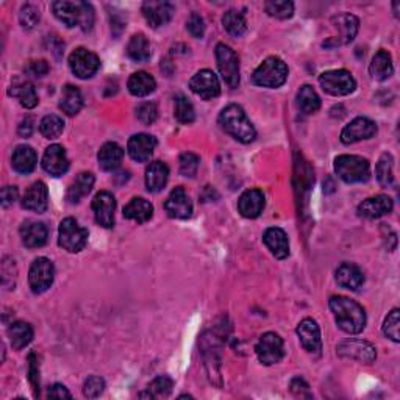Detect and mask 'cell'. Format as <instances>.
<instances>
[{
    "instance_id": "16",
    "label": "cell",
    "mask_w": 400,
    "mask_h": 400,
    "mask_svg": "<svg viewBox=\"0 0 400 400\" xmlns=\"http://www.w3.org/2000/svg\"><path fill=\"white\" fill-rule=\"evenodd\" d=\"M297 336L300 344L308 353H316L319 355L322 350V339H321V330L316 321L306 317L297 326Z\"/></svg>"
},
{
    "instance_id": "37",
    "label": "cell",
    "mask_w": 400,
    "mask_h": 400,
    "mask_svg": "<svg viewBox=\"0 0 400 400\" xmlns=\"http://www.w3.org/2000/svg\"><path fill=\"white\" fill-rule=\"evenodd\" d=\"M60 108L63 109V113H66L67 116H75L80 113V109L83 108V96L77 86L66 85L65 88H63Z\"/></svg>"
},
{
    "instance_id": "38",
    "label": "cell",
    "mask_w": 400,
    "mask_h": 400,
    "mask_svg": "<svg viewBox=\"0 0 400 400\" xmlns=\"http://www.w3.org/2000/svg\"><path fill=\"white\" fill-rule=\"evenodd\" d=\"M297 107L304 114H315L321 108V97L313 86L304 85L297 92Z\"/></svg>"
},
{
    "instance_id": "2",
    "label": "cell",
    "mask_w": 400,
    "mask_h": 400,
    "mask_svg": "<svg viewBox=\"0 0 400 400\" xmlns=\"http://www.w3.org/2000/svg\"><path fill=\"white\" fill-rule=\"evenodd\" d=\"M219 124H221L225 133H229L231 138H235L236 141L242 144L252 143L257 138V130H255L251 119L247 118L244 109L240 105H235V103L222 109L221 114H219Z\"/></svg>"
},
{
    "instance_id": "29",
    "label": "cell",
    "mask_w": 400,
    "mask_h": 400,
    "mask_svg": "<svg viewBox=\"0 0 400 400\" xmlns=\"http://www.w3.org/2000/svg\"><path fill=\"white\" fill-rule=\"evenodd\" d=\"M169 178V167L161 161L150 163L146 171V188L149 193H160L166 187Z\"/></svg>"
},
{
    "instance_id": "1",
    "label": "cell",
    "mask_w": 400,
    "mask_h": 400,
    "mask_svg": "<svg viewBox=\"0 0 400 400\" xmlns=\"http://www.w3.org/2000/svg\"><path fill=\"white\" fill-rule=\"evenodd\" d=\"M330 310L333 311L335 321L343 332L349 335L361 333L366 327V313L355 300L343 295H333L330 299Z\"/></svg>"
},
{
    "instance_id": "11",
    "label": "cell",
    "mask_w": 400,
    "mask_h": 400,
    "mask_svg": "<svg viewBox=\"0 0 400 400\" xmlns=\"http://www.w3.org/2000/svg\"><path fill=\"white\" fill-rule=\"evenodd\" d=\"M189 88L196 96H199L204 101H211L221 94V83H219L218 75L210 69L197 72L189 82Z\"/></svg>"
},
{
    "instance_id": "33",
    "label": "cell",
    "mask_w": 400,
    "mask_h": 400,
    "mask_svg": "<svg viewBox=\"0 0 400 400\" xmlns=\"http://www.w3.org/2000/svg\"><path fill=\"white\" fill-rule=\"evenodd\" d=\"M127 88H129L130 94H133L135 97H146L155 91L156 82L150 74L139 71V72L131 74V77L129 78V83H127Z\"/></svg>"
},
{
    "instance_id": "53",
    "label": "cell",
    "mask_w": 400,
    "mask_h": 400,
    "mask_svg": "<svg viewBox=\"0 0 400 400\" xmlns=\"http://www.w3.org/2000/svg\"><path fill=\"white\" fill-rule=\"evenodd\" d=\"M289 390L294 394L295 397L300 399H313V394L310 391L308 383L300 377H295V379L291 380V385H289Z\"/></svg>"
},
{
    "instance_id": "49",
    "label": "cell",
    "mask_w": 400,
    "mask_h": 400,
    "mask_svg": "<svg viewBox=\"0 0 400 400\" xmlns=\"http://www.w3.org/2000/svg\"><path fill=\"white\" fill-rule=\"evenodd\" d=\"M105 391V380L101 379L97 375H91L85 380L83 385V396L88 399H97L102 396V392Z\"/></svg>"
},
{
    "instance_id": "35",
    "label": "cell",
    "mask_w": 400,
    "mask_h": 400,
    "mask_svg": "<svg viewBox=\"0 0 400 400\" xmlns=\"http://www.w3.org/2000/svg\"><path fill=\"white\" fill-rule=\"evenodd\" d=\"M52 10H54L56 19L63 22L66 27L72 28L80 25V2H54Z\"/></svg>"
},
{
    "instance_id": "46",
    "label": "cell",
    "mask_w": 400,
    "mask_h": 400,
    "mask_svg": "<svg viewBox=\"0 0 400 400\" xmlns=\"http://www.w3.org/2000/svg\"><path fill=\"white\" fill-rule=\"evenodd\" d=\"M199 165L200 158L196 154L185 152L180 155V172H182V176L193 178L197 173V169H199Z\"/></svg>"
},
{
    "instance_id": "6",
    "label": "cell",
    "mask_w": 400,
    "mask_h": 400,
    "mask_svg": "<svg viewBox=\"0 0 400 400\" xmlns=\"http://www.w3.org/2000/svg\"><path fill=\"white\" fill-rule=\"evenodd\" d=\"M322 90L330 96H347L355 91L357 82L353 75L346 71V69H335V71H327L319 77Z\"/></svg>"
},
{
    "instance_id": "50",
    "label": "cell",
    "mask_w": 400,
    "mask_h": 400,
    "mask_svg": "<svg viewBox=\"0 0 400 400\" xmlns=\"http://www.w3.org/2000/svg\"><path fill=\"white\" fill-rule=\"evenodd\" d=\"M399 310L394 308L388 317L385 319L383 324V333L386 338H390L394 343H399L400 336H399Z\"/></svg>"
},
{
    "instance_id": "57",
    "label": "cell",
    "mask_w": 400,
    "mask_h": 400,
    "mask_svg": "<svg viewBox=\"0 0 400 400\" xmlns=\"http://www.w3.org/2000/svg\"><path fill=\"white\" fill-rule=\"evenodd\" d=\"M49 397L52 399H71L72 397V394L67 391V388L66 386H63L60 383H55L54 386L50 388L49 390V394H48Z\"/></svg>"
},
{
    "instance_id": "19",
    "label": "cell",
    "mask_w": 400,
    "mask_h": 400,
    "mask_svg": "<svg viewBox=\"0 0 400 400\" xmlns=\"http://www.w3.org/2000/svg\"><path fill=\"white\" fill-rule=\"evenodd\" d=\"M173 5L169 2H144L143 14L146 17L147 24L152 28H158L166 25L173 16Z\"/></svg>"
},
{
    "instance_id": "20",
    "label": "cell",
    "mask_w": 400,
    "mask_h": 400,
    "mask_svg": "<svg viewBox=\"0 0 400 400\" xmlns=\"http://www.w3.org/2000/svg\"><path fill=\"white\" fill-rule=\"evenodd\" d=\"M392 207L394 205L391 197L380 194L363 200V204H359L358 207V214L364 219H379L381 216H385V214L391 213Z\"/></svg>"
},
{
    "instance_id": "56",
    "label": "cell",
    "mask_w": 400,
    "mask_h": 400,
    "mask_svg": "<svg viewBox=\"0 0 400 400\" xmlns=\"http://www.w3.org/2000/svg\"><path fill=\"white\" fill-rule=\"evenodd\" d=\"M30 381L33 385V391H34V396H39V375H38V368H36V358H34V353H30Z\"/></svg>"
},
{
    "instance_id": "14",
    "label": "cell",
    "mask_w": 400,
    "mask_h": 400,
    "mask_svg": "<svg viewBox=\"0 0 400 400\" xmlns=\"http://www.w3.org/2000/svg\"><path fill=\"white\" fill-rule=\"evenodd\" d=\"M377 133V124L369 118H357L353 119L349 125L344 127L341 133V143L343 144H355L364 139H370Z\"/></svg>"
},
{
    "instance_id": "9",
    "label": "cell",
    "mask_w": 400,
    "mask_h": 400,
    "mask_svg": "<svg viewBox=\"0 0 400 400\" xmlns=\"http://www.w3.org/2000/svg\"><path fill=\"white\" fill-rule=\"evenodd\" d=\"M255 352H257L260 363H263L264 366H272V364L280 363L285 357V344L277 333L268 332L260 338Z\"/></svg>"
},
{
    "instance_id": "47",
    "label": "cell",
    "mask_w": 400,
    "mask_h": 400,
    "mask_svg": "<svg viewBox=\"0 0 400 400\" xmlns=\"http://www.w3.org/2000/svg\"><path fill=\"white\" fill-rule=\"evenodd\" d=\"M136 118L144 125H152L158 118V108L154 102H143L136 108Z\"/></svg>"
},
{
    "instance_id": "45",
    "label": "cell",
    "mask_w": 400,
    "mask_h": 400,
    "mask_svg": "<svg viewBox=\"0 0 400 400\" xmlns=\"http://www.w3.org/2000/svg\"><path fill=\"white\" fill-rule=\"evenodd\" d=\"M176 119L180 124H193L196 120V112L193 103L185 96H177L176 98Z\"/></svg>"
},
{
    "instance_id": "8",
    "label": "cell",
    "mask_w": 400,
    "mask_h": 400,
    "mask_svg": "<svg viewBox=\"0 0 400 400\" xmlns=\"http://www.w3.org/2000/svg\"><path fill=\"white\" fill-rule=\"evenodd\" d=\"M55 278V268L54 263L49 258L39 257L34 260L28 272V283L34 294H41L52 286Z\"/></svg>"
},
{
    "instance_id": "17",
    "label": "cell",
    "mask_w": 400,
    "mask_h": 400,
    "mask_svg": "<svg viewBox=\"0 0 400 400\" xmlns=\"http://www.w3.org/2000/svg\"><path fill=\"white\" fill-rule=\"evenodd\" d=\"M156 147V139L152 135H146V133H138L129 139L127 144V152H129L130 158L138 161V163H146L154 155V150Z\"/></svg>"
},
{
    "instance_id": "4",
    "label": "cell",
    "mask_w": 400,
    "mask_h": 400,
    "mask_svg": "<svg viewBox=\"0 0 400 400\" xmlns=\"http://www.w3.org/2000/svg\"><path fill=\"white\" fill-rule=\"evenodd\" d=\"M335 172L346 183H363L370 177V165L358 155H339L335 160Z\"/></svg>"
},
{
    "instance_id": "22",
    "label": "cell",
    "mask_w": 400,
    "mask_h": 400,
    "mask_svg": "<svg viewBox=\"0 0 400 400\" xmlns=\"http://www.w3.org/2000/svg\"><path fill=\"white\" fill-rule=\"evenodd\" d=\"M21 238L24 246L28 249L43 247L48 242L49 230L44 222L25 221L21 225Z\"/></svg>"
},
{
    "instance_id": "58",
    "label": "cell",
    "mask_w": 400,
    "mask_h": 400,
    "mask_svg": "<svg viewBox=\"0 0 400 400\" xmlns=\"http://www.w3.org/2000/svg\"><path fill=\"white\" fill-rule=\"evenodd\" d=\"M17 133L22 138H28L33 133V120L30 118H25L24 120H22L21 125H19V129H17Z\"/></svg>"
},
{
    "instance_id": "10",
    "label": "cell",
    "mask_w": 400,
    "mask_h": 400,
    "mask_svg": "<svg viewBox=\"0 0 400 400\" xmlns=\"http://www.w3.org/2000/svg\"><path fill=\"white\" fill-rule=\"evenodd\" d=\"M69 67L77 75L78 78L86 80L94 77L98 69H101V60L98 56L85 48L75 49L71 56H69Z\"/></svg>"
},
{
    "instance_id": "12",
    "label": "cell",
    "mask_w": 400,
    "mask_h": 400,
    "mask_svg": "<svg viewBox=\"0 0 400 400\" xmlns=\"http://www.w3.org/2000/svg\"><path fill=\"white\" fill-rule=\"evenodd\" d=\"M336 353L343 358L357 359V361L364 363V364H370L377 358L375 347L370 343H368V341H361V339L343 341V343L338 344V347H336Z\"/></svg>"
},
{
    "instance_id": "18",
    "label": "cell",
    "mask_w": 400,
    "mask_h": 400,
    "mask_svg": "<svg viewBox=\"0 0 400 400\" xmlns=\"http://www.w3.org/2000/svg\"><path fill=\"white\" fill-rule=\"evenodd\" d=\"M43 167L52 177H61L63 173H66L69 169V160L65 147L58 146V144H52L50 147L45 149L43 156Z\"/></svg>"
},
{
    "instance_id": "36",
    "label": "cell",
    "mask_w": 400,
    "mask_h": 400,
    "mask_svg": "<svg viewBox=\"0 0 400 400\" xmlns=\"http://www.w3.org/2000/svg\"><path fill=\"white\" fill-rule=\"evenodd\" d=\"M127 56L135 63H146L152 56V48L144 34H133L127 44Z\"/></svg>"
},
{
    "instance_id": "27",
    "label": "cell",
    "mask_w": 400,
    "mask_h": 400,
    "mask_svg": "<svg viewBox=\"0 0 400 400\" xmlns=\"http://www.w3.org/2000/svg\"><path fill=\"white\" fill-rule=\"evenodd\" d=\"M263 241L271 253L278 260H285L289 255V240L288 235L278 227H271L264 231Z\"/></svg>"
},
{
    "instance_id": "30",
    "label": "cell",
    "mask_w": 400,
    "mask_h": 400,
    "mask_svg": "<svg viewBox=\"0 0 400 400\" xmlns=\"http://www.w3.org/2000/svg\"><path fill=\"white\" fill-rule=\"evenodd\" d=\"M36 152L30 146H17L13 152V156H11L13 169L19 173H25V176L33 172L34 167H36Z\"/></svg>"
},
{
    "instance_id": "21",
    "label": "cell",
    "mask_w": 400,
    "mask_h": 400,
    "mask_svg": "<svg viewBox=\"0 0 400 400\" xmlns=\"http://www.w3.org/2000/svg\"><path fill=\"white\" fill-rule=\"evenodd\" d=\"M49 205V191L43 182L33 183L30 188L25 191L24 199H22V207L28 211L44 213Z\"/></svg>"
},
{
    "instance_id": "7",
    "label": "cell",
    "mask_w": 400,
    "mask_h": 400,
    "mask_svg": "<svg viewBox=\"0 0 400 400\" xmlns=\"http://www.w3.org/2000/svg\"><path fill=\"white\" fill-rule=\"evenodd\" d=\"M216 61L219 72H221L224 82L227 83L230 88H238L240 85L241 75H240V60L235 50L225 44L216 45Z\"/></svg>"
},
{
    "instance_id": "42",
    "label": "cell",
    "mask_w": 400,
    "mask_h": 400,
    "mask_svg": "<svg viewBox=\"0 0 400 400\" xmlns=\"http://www.w3.org/2000/svg\"><path fill=\"white\" fill-rule=\"evenodd\" d=\"M392 163H394V160L391 154H383L380 156L379 163H377L375 176L381 187H391V185L394 183V172H392L394 165Z\"/></svg>"
},
{
    "instance_id": "15",
    "label": "cell",
    "mask_w": 400,
    "mask_h": 400,
    "mask_svg": "<svg viewBox=\"0 0 400 400\" xmlns=\"http://www.w3.org/2000/svg\"><path fill=\"white\" fill-rule=\"evenodd\" d=\"M165 210L172 219H188L193 214V202L182 187L172 191L165 202Z\"/></svg>"
},
{
    "instance_id": "41",
    "label": "cell",
    "mask_w": 400,
    "mask_h": 400,
    "mask_svg": "<svg viewBox=\"0 0 400 400\" xmlns=\"http://www.w3.org/2000/svg\"><path fill=\"white\" fill-rule=\"evenodd\" d=\"M173 380L167 375H160L149 385L147 392H141L139 397H149V399H158V397H167L172 392Z\"/></svg>"
},
{
    "instance_id": "3",
    "label": "cell",
    "mask_w": 400,
    "mask_h": 400,
    "mask_svg": "<svg viewBox=\"0 0 400 400\" xmlns=\"http://www.w3.org/2000/svg\"><path fill=\"white\" fill-rule=\"evenodd\" d=\"M288 78L286 63L278 56H269L252 75V82L262 88H280Z\"/></svg>"
},
{
    "instance_id": "51",
    "label": "cell",
    "mask_w": 400,
    "mask_h": 400,
    "mask_svg": "<svg viewBox=\"0 0 400 400\" xmlns=\"http://www.w3.org/2000/svg\"><path fill=\"white\" fill-rule=\"evenodd\" d=\"M94 8L91 3L80 2V27L83 32H90L94 25Z\"/></svg>"
},
{
    "instance_id": "34",
    "label": "cell",
    "mask_w": 400,
    "mask_h": 400,
    "mask_svg": "<svg viewBox=\"0 0 400 400\" xmlns=\"http://www.w3.org/2000/svg\"><path fill=\"white\" fill-rule=\"evenodd\" d=\"M8 338H10L11 347H13L14 350H22L24 347H27L32 343L33 328L30 324H27V322H22V321L13 322L8 327Z\"/></svg>"
},
{
    "instance_id": "55",
    "label": "cell",
    "mask_w": 400,
    "mask_h": 400,
    "mask_svg": "<svg viewBox=\"0 0 400 400\" xmlns=\"http://www.w3.org/2000/svg\"><path fill=\"white\" fill-rule=\"evenodd\" d=\"M17 196H19V191L16 187H3L2 193H0V204L3 208H8L17 200Z\"/></svg>"
},
{
    "instance_id": "23",
    "label": "cell",
    "mask_w": 400,
    "mask_h": 400,
    "mask_svg": "<svg viewBox=\"0 0 400 400\" xmlns=\"http://www.w3.org/2000/svg\"><path fill=\"white\" fill-rule=\"evenodd\" d=\"M264 194L260 189H249L238 200V210L241 216L247 219H257L264 210Z\"/></svg>"
},
{
    "instance_id": "40",
    "label": "cell",
    "mask_w": 400,
    "mask_h": 400,
    "mask_svg": "<svg viewBox=\"0 0 400 400\" xmlns=\"http://www.w3.org/2000/svg\"><path fill=\"white\" fill-rule=\"evenodd\" d=\"M222 24L225 32L235 38H241L247 32L246 17L238 10H229L222 17Z\"/></svg>"
},
{
    "instance_id": "26",
    "label": "cell",
    "mask_w": 400,
    "mask_h": 400,
    "mask_svg": "<svg viewBox=\"0 0 400 400\" xmlns=\"http://www.w3.org/2000/svg\"><path fill=\"white\" fill-rule=\"evenodd\" d=\"M336 283L341 288L350 289V291H358L364 283V274L358 266L352 263H343L336 269Z\"/></svg>"
},
{
    "instance_id": "25",
    "label": "cell",
    "mask_w": 400,
    "mask_h": 400,
    "mask_svg": "<svg viewBox=\"0 0 400 400\" xmlns=\"http://www.w3.org/2000/svg\"><path fill=\"white\" fill-rule=\"evenodd\" d=\"M124 160V149L116 143H105L97 154L98 166L105 172L118 171Z\"/></svg>"
},
{
    "instance_id": "31",
    "label": "cell",
    "mask_w": 400,
    "mask_h": 400,
    "mask_svg": "<svg viewBox=\"0 0 400 400\" xmlns=\"http://www.w3.org/2000/svg\"><path fill=\"white\" fill-rule=\"evenodd\" d=\"M152 216H154L152 204L146 199H141V197H135V199H131L129 204L124 207V218L130 219V221H135L138 224L147 222Z\"/></svg>"
},
{
    "instance_id": "5",
    "label": "cell",
    "mask_w": 400,
    "mask_h": 400,
    "mask_svg": "<svg viewBox=\"0 0 400 400\" xmlns=\"http://www.w3.org/2000/svg\"><path fill=\"white\" fill-rule=\"evenodd\" d=\"M88 242V230L83 229L74 218L63 219L58 230V244L69 253L82 252Z\"/></svg>"
},
{
    "instance_id": "43",
    "label": "cell",
    "mask_w": 400,
    "mask_h": 400,
    "mask_svg": "<svg viewBox=\"0 0 400 400\" xmlns=\"http://www.w3.org/2000/svg\"><path fill=\"white\" fill-rule=\"evenodd\" d=\"M63 130H65V123H63V119L56 114L44 116L41 123H39V131H41V135L48 139L58 138L63 133Z\"/></svg>"
},
{
    "instance_id": "32",
    "label": "cell",
    "mask_w": 400,
    "mask_h": 400,
    "mask_svg": "<svg viewBox=\"0 0 400 400\" xmlns=\"http://www.w3.org/2000/svg\"><path fill=\"white\" fill-rule=\"evenodd\" d=\"M369 72L372 75L374 80H379V82H385L392 75L394 72V65H392V58L388 54L386 50H379L374 55L372 61H370Z\"/></svg>"
},
{
    "instance_id": "52",
    "label": "cell",
    "mask_w": 400,
    "mask_h": 400,
    "mask_svg": "<svg viewBox=\"0 0 400 400\" xmlns=\"http://www.w3.org/2000/svg\"><path fill=\"white\" fill-rule=\"evenodd\" d=\"M187 28L194 38H204V34H205L204 17H202L200 14H197V13H193L189 16V19L187 22Z\"/></svg>"
},
{
    "instance_id": "48",
    "label": "cell",
    "mask_w": 400,
    "mask_h": 400,
    "mask_svg": "<svg viewBox=\"0 0 400 400\" xmlns=\"http://www.w3.org/2000/svg\"><path fill=\"white\" fill-rule=\"evenodd\" d=\"M39 19H41V13H39V10L36 7H33V5H24V7L21 8V13H19V21H21V25L25 28V30H32L38 25Z\"/></svg>"
},
{
    "instance_id": "44",
    "label": "cell",
    "mask_w": 400,
    "mask_h": 400,
    "mask_svg": "<svg viewBox=\"0 0 400 400\" xmlns=\"http://www.w3.org/2000/svg\"><path fill=\"white\" fill-rule=\"evenodd\" d=\"M266 13L277 19H289L294 14V3L288 0H269L264 5Z\"/></svg>"
},
{
    "instance_id": "28",
    "label": "cell",
    "mask_w": 400,
    "mask_h": 400,
    "mask_svg": "<svg viewBox=\"0 0 400 400\" xmlns=\"http://www.w3.org/2000/svg\"><path fill=\"white\" fill-rule=\"evenodd\" d=\"M94 182L96 178L91 172L78 173L77 178L71 183V187L67 188L66 199L71 202V204H78L80 200L85 199V197L91 193L92 187H94Z\"/></svg>"
},
{
    "instance_id": "24",
    "label": "cell",
    "mask_w": 400,
    "mask_h": 400,
    "mask_svg": "<svg viewBox=\"0 0 400 400\" xmlns=\"http://www.w3.org/2000/svg\"><path fill=\"white\" fill-rule=\"evenodd\" d=\"M332 24L338 30V44H349L355 39L359 30V21L350 13H339L332 17Z\"/></svg>"
},
{
    "instance_id": "13",
    "label": "cell",
    "mask_w": 400,
    "mask_h": 400,
    "mask_svg": "<svg viewBox=\"0 0 400 400\" xmlns=\"http://www.w3.org/2000/svg\"><path fill=\"white\" fill-rule=\"evenodd\" d=\"M92 213H94L96 222L102 225L103 229H112L114 225V211H116V199L108 191H101L92 199Z\"/></svg>"
},
{
    "instance_id": "54",
    "label": "cell",
    "mask_w": 400,
    "mask_h": 400,
    "mask_svg": "<svg viewBox=\"0 0 400 400\" xmlns=\"http://www.w3.org/2000/svg\"><path fill=\"white\" fill-rule=\"evenodd\" d=\"M49 65L45 60H36V61H30L25 67V72L32 77H44L45 74L49 72Z\"/></svg>"
},
{
    "instance_id": "39",
    "label": "cell",
    "mask_w": 400,
    "mask_h": 400,
    "mask_svg": "<svg viewBox=\"0 0 400 400\" xmlns=\"http://www.w3.org/2000/svg\"><path fill=\"white\" fill-rule=\"evenodd\" d=\"M10 96L19 98L21 105L27 109H32L38 105L36 90H34V86L28 82H21L11 86Z\"/></svg>"
}]
</instances>
